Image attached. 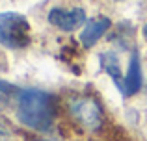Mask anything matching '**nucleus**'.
<instances>
[{
	"mask_svg": "<svg viewBox=\"0 0 147 141\" xmlns=\"http://www.w3.org/2000/svg\"><path fill=\"white\" fill-rule=\"evenodd\" d=\"M110 28V19L106 17H95L86 24V28L80 33V43L84 47H93L95 43L104 35V32Z\"/></svg>",
	"mask_w": 147,
	"mask_h": 141,
	"instance_id": "obj_5",
	"label": "nucleus"
},
{
	"mask_svg": "<svg viewBox=\"0 0 147 141\" xmlns=\"http://www.w3.org/2000/svg\"><path fill=\"white\" fill-rule=\"evenodd\" d=\"M71 113L75 119H78L88 130H97L102 123V112L100 106L91 97H78L71 100Z\"/></svg>",
	"mask_w": 147,
	"mask_h": 141,
	"instance_id": "obj_3",
	"label": "nucleus"
},
{
	"mask_svg": "<svg viewBox=\"0 0 147 141\" xmlns=\"http://www.w3.org/2000/svg\"><path fill=\"white\" fill-rule=\"evenodd\" d=\"M49 141H50V139H49Z\"/></svg>",
	"mask_w": 147,
	"mask_h": 141,
	"instance_id": "obj_10",
	"label": "nucleus"
},
{
	"mask_svg": "<svg viewBox=\"0 0 147 141\" xmlns=\"http://www.w3.org/2000/svg\"><path fill=\"white\" fill-rule=\"evenodd\" d=\"M30 43V24L22 15L0 13V45L7 48H22Z\"/></svg>",
	"mask_w": 147,
	"mask_h": 141,
	"instance_id": "obj_2",
	"label": "nucleus"
},
{
	"mask_svg": "<svg viewBox=\"0 0 147 141\" xmlns=\"http://www.w3.org/2000/svg\"><path fill=\"white\" fill-rule=\"evenodd\" d=\"M142 87V65H140V58L138 54L132 56L130 59L129 71L125 74V89H123V95L125 97H130V95L138 93Z\"/></svg>",
	"mask_w": 147,
	"mask_h": 141,
	"instance_id": "obj_6",
	"label": "nucleus"
},
{
	"mask_svg": "<svg viewBox=\"0 0 147 141\" xmlns=\"http://www.w3.org/2000/svg\"><path fill=\"white\" fill-rule=\"evenodd\" d=\"M17 100V117L24 126L39 132H47L52 126L54 110L49 95L39 89H19L15 95Z\"/></svg>",
	"mask_w": 147,
	"mask_h": 141,
	"instance_id": "obj_1",
	"label": "nucleus"
},
{
	"mask_svg": "<svg viewBox=\"0 0 147 141\" xmlns=\"http://www.w3.org/2000/svg\"><path fill=\"white\" fill-rule=\"evenodd\" d=\"M17 87H13L11 84H6V82H0V93L2 95H17Z\"/></svg>",
	"mask_w": 147,
	"mask_h": 141,
	"instance_id": "obj_8",
	"label": "nucleus"
},
{
	"mask_svg": "<svg viewBox=\"0 0 147 141\" xmlns=\"http://www.w3.org/2000/svg\"><path fill=\"white\" fill-rule=\"evenodd\" d=\"M100 65L106 71V74L115 82L117 89L123 93V89H125V76L121 74V65H119L117 56H115L114 52H104V54H100Z\"/></svg>",
	"mask_w": 147,
	"mask_h": 141,
	"instance_id": "obj_7",
	"label": "nucleus"
},
{
	"mask_svg": "<svg viewBox=\"0 0 147 141\" xmlns=\"http://www.w3.org/2000/svg\"><path fill=\"white\" fill-rule=\"evenodd\" d=\"M144 35H145V39H147V24L144 26Z\"/></svg>",
	"mask_w": 147,
	"mask_h": 141,
	"instance_id": "obj_9",
	"label": "nucleus"
},
{
	"mask_svg": "<svg viewBox=\"0 0 147 141\" xmlns=\"http://www.w3.org/2000/svg\"><path fill=\"white\" fill-rule=\"evenodd\" d=\"M49 22L60 30L71 32V30H76L78 26H82L86 22V11L82 7H75V9H69V11L54 7L49 13Z\"/></svg>",
	"mask_w": 147,
	"mask_h": 141,
	"instance_id": "obj_4",
	"label": "nucleus"
}]
</instances>
